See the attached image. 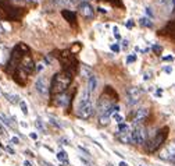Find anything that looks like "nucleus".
Wrapping results in <instances>:
<instances>
[{"mask_svg":"<svg viewBox=\"0 0 175 166\" xmlns=\"http://www.w3.org/2000/svg\"><path fill=\"white\" fill-rule=\"evenodd\" d=\"M110 49H111L114 53H118V52L121 50V48H120V45H118V43H113V45L110 46Z\"/></svg>","mask_w":175,"mask_h":166,"instance_id":"nucleus-28","label":"nucleus"},{"mask_svg":"<svg viewBox=\"0 0 175 166\" xmlns=\"http://www.w3.org/2000/svg\"><path fill=\"white\" fill-rule=\"evenodd\" d=\"M20 108H21L24 115H28V106H27V102H25V101H20Z\"/></svg>","mask_w":175,"mask_h":166,"instance_id":"nucleus-27","label":"nucleus"},{"mask_svg":"<svg viewBox=\"0 0 175 166\" xmlns=\"http://www.w3.org/2000/svg\"><path fill=\"white\" fill-rule=\"evenodd\" d=\"M107 166H114V165H111V163H107Z\"/></svg>","mask_w":175,"mask_h":166,"instance_id":"nucleus-52","label":"nucleus"},{"mask_svg":"<svg viewBox=\"0 0 175 166\" xmlns=\"http://www.w3.org/2000/svg\"><path fill=\"white\" fill-rule=\"evenodd\" d=\"M133 61H136V54L135 53H132V54H129L127 57V63L129 64V63H133Z\"/></svg>","mask_w":175,"mask_h":166,"instance_id":"nucleus-29","label":"nucleus"},{"mask_svg":"<svg viewBox=\"0 0 175 166\" xmlns=\"http://www.w3.org/2000/svg\"><path fill=\"white\" fill-rule=\"evenodd\" d=\"M35 88H36V91L39 92V94H42V95L47 94V91H49L47 78H46L45 76L39 77V78L36 80V82H35Z\"/></svg>","mask_w":175,"mask_h":166,"instance_id":"nucleus-13","label":"nucleus"},{"mask_svg":"<svg viewBox=\"0 0 175 166\" xmlns=\"http://www.w3.org/2000/svg\"><path fill=\"white\" fill-rule=\"evenodd\" d=\"M113 117L117 120V123H122V121H124V117H122L120 113H114V115H113Z\"/></svg>","mask_w":175,"mask_h":166,"instance_id":"nucleus-30","label":"nucleus"},{"mask_svg":"<svg viewBox=\"0 0 175 166\" xmlns=\"http://www.w3.org/2000/svg\"><path fill=\"white\" fill-rule=\"evenodd\" d=\"M158 158H160L161 160L174 162V160H175V141H174V142H169V144L167 145L166 148H164L163 151L160 152Z\"/></svg>","mask_w":175,"mask_h":166,"instance_id":"nucleus-9","label":"nucleus"},{"mask_svg":"<svg viewBox=\"0 0 175 166\" xmlns=\"http://www.w3.org/2000/svg\"><path fill=\"white\" fill-rule=\"evenodd\" d=\"M81 49H82V45L79 42H76V43H74V45H73V48L69 49V52H71L73 54H76L79 50H81Z\"/></svg>","mask_w":175,"mask_h":166,"instance_id":"nucleus-25","label":"nucleus"},{"mask_svg":"<svg viewBox=\"0 0 175 166\" xmlns=\"http://www.w3.org/2000/svg\"><path fill=\"white\" fill-rule=\"evenodd\" d=\"M146 13H147V15H150V17H153V14H151L150 9H146Z\"/></svg>","mask_w":175,"mask_h":166,"instance_id":"nucleus-47","label":"nucleus"},{"mask_svg":"<svg viewBox=\"0 0 175 166\" xmlns=\"http://www.w3.org/2000/svg\"><path fill=\"white\" fill-rule=\"evenodd\" d=\"M81 74L84 77H91L92 71H91V69H89L88 66H81Z\"/></svg>","mask_w":175,"mask_h":166,"instance_id":"nucleus-24","label":"nucleus"},{"mask_svg":"<svg viewBox=\"0 0 175 166\" xmlns=\"http://www.w3.org/2000/svg\"><path fill=\"white\" fill-rule=\"evenodd\" d=\"M150 78V73H147V74H145V80H149Z\"/></svg>","mask_w":175,"mask_h":166,"instance_id":"nucleus-49","label":"nucleus"},{"mask_svg":"<svg viewBox=\"0 0 175 166\" xmlns=\"http://www.w3.org/2000/svg\"><path fill=\"white\" fill-rule=\"evenodd\" d=\"M110 119L111 117H107V116L104 115H99V117H97V123H99V126H107V124H110Z\"/></svg>","mask_w":175,"mask_h":166,"instance_id":"nucleus-20","label":"nucleus"},{"mask_svg":"<svg viewBox=\"0 0 175 166\" xmlns=\"http://www.w3.org/2000/svg\"><path fill=\"white\" fill-rule=\"evenodd\" d=\"M53 103L56 106H60V108H68L69 103H71V97L65 92L63 94H58V95H53Z\"/></svg>","mask_w":175,"mask_h":166,"instance_id":"nucleus-11","label":"nucleus"},{"mask_svg":"<svg viewBox=\"0 0 175 166\" xmlns=\"http://www.w3.org/2000/svg\"><path fill=\"white\" fill-rule=\"evenodd\" d=\"M79 13H81L85 18H93V15H95L93 9H92V6L88 3V2H84V3L79 4Z\"/></svg>","mask_w":175,"mask_h":166,"instance_id":"nucleus-14","label":"nucleus"},{"mask_svg":"<svg viewBox=\"0 0 175 166\" xmlns=\"http://www.w3.org/2000/svg\"><path fill=\"white\" fill-rule=\"evenodd\" d=\"M99 82H100L99 78H97L96 76H93V74H92V76L88 78L86 88L89 89V92H91V94H95V92L97 91V88H99Z\"/></svg>","mask_w":175,"mask_h":166,"instance_id":"nucleus-16","label":"nucleus"},{"mask_svg":"<svg viewBox=\"0 0 175 166\" xmlns=\"http://www.w3.org/2000/svg\"><path fill=\"white\" fill-rule=\"evenodd\" d=\"M71 2H74V3H78V2H82V0H71Z\"/></svg>","mask_w":175,"mask_h":166,"instance_id":"nucleus-51","label":"nucleus"},{"mask_svg":"<svg viewBox=\"0 0 175 166\" xmlns=\"http://www.w3.org/2000/svg\"><path fill=\"white\" fill-rule=\"evenodd\" d=\"M122 43H124V45H122V49H127L128 48V41H124Z\"/></svg>","mask_w":175,"mask_h":166,"instance_id":"nucleus-45","label":"nucleus"},{"mask_svg":"<svg viewBox=\"0 0 175 166\" xmlns=\"http://www.w3.org/2000/svg\"><path fill=\"white\" fill-rule=\"evenodd\" d=\"M29 137H31L32 140H38V134H36V133H31Z\"/></svg>","mask_w":175,"mask_h":166,"instance_id":"nucleus-37","label":"nucleus"},{"mask_svg":"<svg viewBox=\"0 0 175 166\" xmlns=\"http://www.w3.org/2000/svg\"><path fill=\"white\" fill-rule=\"evenodd\" d=\"M168 133H169L168 127H163V128H160V130L154 134L153 138L146 144V147H145L146 152H147V154H154V152L160 148L164 142H166L167 137H168Z\"/></svg>","mask_w":175,"mask_h":166,"instance_id":"nucleus-3","label":"nucleus"},{"mask_svg":"<svg viewBox=\"0 0 175 166\" xmlns=\"http://www.w3.org/2000/svg\"><path fill=\"white\" fill-rule=\"evenodd\" d=\"M11 142H13L14 145H18V144H20V138H18V137H13V138H11Z\"/></svg>","mask_w":175,"mask_h":166,"instance_id":"nucleus-34","label":"nucleus"},{"mask_svg":"<svg viewBox=\"0 0 175 166\" xmlns=\"http://www.w3.org/2000/svg\"><path fill=\"white\" fill-rule=\"evenodd\" d=\"M164 71H166V73H171L172 71V69H171V67H169V66H167V67H164Z\"/></svg>","mask_w":175,"mask_h":166,"instance_id":"nucleus-40","label":"nucleus"},{"mask_svg":"<svg viewBox=\"0 0 175 166\" xmlns=\"http://www.w3.org/2000/svg\"><path fill=\"white\" fill-rule=\"evenodd\" d=\"M115 99H117V94L113 91L111 87H106L104 92L100 95V98L97 99V109H99V115L104 113L110 106L114 105Z\"/></svg>","mask_w":175,"mask_h":166,"instance_id":"nucleus-4","label":"nucleus"},{"mask_svg":"<svg viewBox=\"0 0 175 166\" xmlns=\"http://www.w3.org/2000/svg\"><path fill=\"white\" fill-rule=\"evenodd\" d=\"M139 22H140V25H143V27H147V28L153 27V22H151L147 17H142L140 20H139Z\"/></svg>","mask_w":175,"mask_h":166,"instance_id":"nucleus-23","label":"nucleus"},{"mask_svg":"<svg viewBox=\"0 0 175 166\" xmlns=\"http://www.w3.org/2000/svg\"><path fill=\"white\" fill-rule=\"evenodd\" d=\"M114 36H115V38H117V39H121V35H120V34H118V32H115V34H114Z\"/></svg>","mask_w":175,"mask_h":166,"instance_id":"nucleus-48","label":"nucleus"},{"mask_svg":"<svg viewBox=\"0 0 175 166\" xmlns=\"http://www.w3.org/2000/svg\"><path fill=\"white\" fill-rule=\"evenodd\" d=\"M153 52L154 53H157V54H160L161 52H163V48H161L160 45H154L153 46Z\"/></svg>","mask_w":175,"mask_h":166,"instance_id":"nucleus-31","label":"nucleus"},{"mask_svg":"<svg viewBox=\"0 0 175 166\" xmlns=\"http://www.w3.org/2000/svg\"><path fill=\"white\" fill-rule=\"evenodd\" d=\"M118 166H129V165H128V163L125 162V160H120V163H118Z\"/></svg>","mask_w":175,"mask_h":166,"instance_id":"nucleus-39","label":"nucleus"},{"mask_svg":"<svg viewBox=\"0 0 175 166\" xmlns=\"http://www.w3.org/2000/svg\"><path fill=\"white\" fill-rule=\"evenodd\" d=\"M142 98V91L138 87H131L127 89V103L128 106H133L140 101Z\"/></svg>","mask_w":175,"mask_h":166,"instance_id":"nucleus-8","label":"nucleus"},{"mask_svg":"<svg viewBox=\"0 0 175 166\" xmlns=\"http://www.w3.org/2000/svg\"><path fill=\"white\" fill-rule=\"evenodd\" d=\"M4 97L7 98V101H9L10 103H20V97H17V95H11V94H4Z\"/></svg>","mask_w":175,"mask_h":166,"instance_id":"nucleus-22","label":"nucleus"},{"mask_svg":"<svg viewBox=\"0 0 175 166\" xmlns=\"http://www.w3.org/2000/svg\"><path fill=\"white\" fill-rule=\"evenodd\" d=\"M13 76H14V80H15L17 82H18L20 85H25V84H27V80H28V77H27V76H28V74H27V73H25L22 69L17 67Z\"/></svg>","mask_w":175,"mask_h":166,"instance_id":"nucleus-15","label":"nucleus"},{"mask_svg":"<svg viewBox=\"0 0 175 166\" xmlns=\"http://www.w3.org/2000/svg\"><path fill=\"white\" fill-rule=\"evenodd\" d=\"M97 11L102 13V14H107V11H106L104 9H103V7H99V9H97Z\"/></svg>","mask_w":175,"mask_h":166,"instance_id":"nucleus-38","label":"nucleus"},{"mask_svg":"<svg viewBox=\"0 0 175 166\" xmlns=\"http://www.w3.org/2000/svg\"><path fill=\"white\" fill-rule=\"evenodd\" d=\"M57 159L60 160V162H63V163H65V165H68V154H67L65 151H60L57 154Z\"/></svg>","mask_w":175,"mask_h":166,"instance_id":"nucleus-21","label":"nucleus"},{"mask_svg":"<svg viewBox=\"0 0 175 166\" xmlns=\"http://www.w3.org/2000/svg\"><path fill=\"white\" fill-rule=\"evenodd\" d=\"M43 67H45V66H43V64H38L36 70H38V71H42V70H43Z\"/></svg>","mask_w":175,"mask_h":166,"instance_id":"nucleus-42","label":"nucleus"},{"mask_svg":"<svg viewBox=\"0 0 175 166\" xmlns=\"http://www.w3.org/2000/svg\"><path fill=\"white\" fill-rule=\"evenodd\" d=\"M6 149H7V151H9L11 155H14V154H15V152H14V149H13V148H10V147H6Z\"/></svg>","mask_w":175,"mask_h":166,"instance_id":"nucleus-41","label":"nucleus"},{"mask_svg":"<svg viewBox=\"0 0 175 166\" xmlns=\"http://www.w3.org/2000/svg\"><path fill=\"white\" fill-rule=\"evenodd\" d=\"M73 74L68 71H61L57 73L53 76V80H51V87L50 91L53 95H58V94H63L65 92L67 89L69 88L71 82H73Z\"/></svg>","mask_w":175,"mask_h":166,"instance_id":"nucleus-1","label":"nucleus"},{"mask_svg":"<svg viewBox=\"0 0 175 166\" xmlns=\"http://www.w3.org/2000/svg\"><path fill=\"white\" fill-rule=\"evenodd\" d=\"M20 69H22L27 74H32L33 71H35V63H33L32 60V56H31L29 53L24 54L21 59V61H20Z\"/></svg>","mask_w":175,"mask_h":166,"instance_id":"nucleus-10","label":"nucleus"},{"mask_svg":"<svg viewBox=\"0 0 175 166\" xmlns=\"http://www.w3.org/2000/svg\"><path fill=\"white\" fill-rule=\"evenodd\" d=\"M146 128L140 124H135L131 130V137H132V144L135 145H143L146 142Z\"/></svg>","mask_w":175,"mask_h":166,"instance_id":"nucleus-7","label":"nucleus"},{"mask_svg":"<svg viewBox=\"0 0 175 166\" xmlns=\"http://www.w3.org/2000/svg\"><path fill=\"white\" fill-rule=\"evenodd\" d=\"M3 4H6V0H0V6H3Z\"/></svg>","mask_w":175,"mask_h":166,"instance_id":"nucleus-50","label":"nucleus"},{"mask_svg":"<svg viewBox=\"0 0 175 166\" xmlns=\"http://www.w3.org/2000/svg\"><path fill=\"white\" fill-rule=\"evenodd\" d=\"M31 49L29 46H27L25 43H17V45L14 46V49L11 50V54H10V59H9V63H7V73H13L14 74L15 69L20 66V61H21L22 56L27 53H29Z\"/></svg>","mask_w":175,"mask_h":166,"instance_id":"nucleus-2","label":"nucleus"},{"mask_svg":"<svg viewBox=\"0 0 175 166\" xmlns=\"http://www.w3.org/2000/svg\"><path fill=\"white\" fill-rule=\"evenodd\" d=\"M24 165H25V166H32V163H31L29 160H25V162H24Z\"/></svg>","mask_w":175,"mask_h":166,"instance_id":"nucleus-46","label":"nucleus"},{"mask_svg":"<svg viewBox=\"0 0 175 166\" xmlns=\"http://www.w3.org/2000/svg\"><path fill=\"white\" fill-rule=\"evenodd\" d=\"M61 15L63 18H65V21H68L69 24H75L76 21V13L71 11V10H61Z\"/></svg>","mask_w":175,"mask_h":166,"instance_id":"nucleus-17","label":"nucleus"},{"mask_svg":"<svg viewBox=\"0 0 175 166\" xmlns=\"http://www.w3.org/2000/svg\"><path fill=\"white\" fill-rule=\"evenodd\" d=\"M147 116H149V109L142 108V109H139V110H136L133 115H131V121L133 124H140Z\"/></svg>","mask_w":175,"mask_h":166,"instance_id":"nucleus-12","label":"nucleus"},{"mask_svg":"<svg viewBox=\"0 0 175 166\" xmlns=\"http://www.w3.org/2000/svg\"><path fill=\"white\" fill-rule=\"evenodd\" d=\"M117 128H118V133H122V131H127V130H129V127H128V124L127 123H118V126H117Z\"/></svg>","mask_w":175,"mask_h":166,"instance_id":"nucleus-26","label":"nucleus"},{"mask_svg":"<svg viewBox=\"0 0 175 166\" xmlns=\"http://www.w3.org/2000/svg\"><path fill=\"white\" fill-rule=\"evenodd\" d=\"M133 25H135V22H133L132 20H129V21H127V24H125V27H127L128 30H131V28H133Z\"/></svg>","mask_w":175,"mask_h":166,"instance_id":"nucleus-33","label":"nucleus"},{"mask_svg":"<svg viewBox=\"0 0 175 166\" xmlns=\"http://www.w3.org/2000/svg\"><path fill=\"white\" fill-rule=\"evenodd\" d=\"M36 126H38V128H39V130H43V131H45V126L42 124V121H40L39 119L36 120Z\"/></svg>","mask_w":175,"mask_h":166,"instance_id":"nucleus-32","label":"nucleus"},{"mask_svg":"<svg viewBox=\"0 0 175 166\" xmlns=\"http://www.w3.org/2000/svg\"><path fill=\"white\" fill-rule=\"evenodd\" d=\"M0 155H2V154H0Z\"/></svg>","mask_w":175,"mask_h":166,"instance_id":"nucleus-54","label":"nucleus"},{"mask_svg":"<svg viewBox=\"0 0 175 166\" xmlns=\"http://www.w3.org/2000/svg\"><path fill=\"white\" fill-rule=\"evenodd\" d=\"M161 32H167L172 38V39L175 41V21H169L168 24H167V27L164 28Z\"/></svg>","mask_w":175,"mask_h":166,"instance_id":"nucleus-19","label":"nucleus"},{"mask_svg":"<svg viewBox=\"0 0 175 166\" xmlns=\"http://www.w3.org/2000/svg\"><path fill=\"white\" fill-rule=\"evenodd\" d=\"M60 141L63 142V144H65V145H68V142H69V141H68V140H67V138H61Z\"/></svg>","mask_w":175,"mask_h":166,"instance_id":"nucleus-43","label":"nucleus"},{"mask_svg":"<svg viewBox=\"0 0 175 166\" xmlns=\"http://www.w3.org/2000/svg\"><path fill=\"white\" fill-rule=\"evenodd\" d=\"M42 166H53V165H50V163L46 162V160H42Z\"/></svg>","mask_w":175,"mask_h":166,"instance_id":"nucleus-44","label":"nucleus"},{"mask_svg":"<svg viewBox=\"0 0 175 166\" xmlns=\"http://www.w3.org/2000/svg\"><path fill=\"white\" fill-rule=\"evenodd\" d=\"M172 163H175V160H174V162H172Z\"/></svg>","mask_w":175,"mask_h":166,"instance_id":"nucleus-53","label":"nucleus"},{"mask_svg":"<svg viewBox=\"0 0 175 166\" xmlns=\"http://www.w3.org/2000/svg\"><path fill=\"white\" fill-rule=\"evenodd\" d=\"M118 140H120L122 144L129 145L132 144V137H131V130L122 131V133H118Z\"/></svg>","mask_w":175,"mask_h":166,"instance_id":"nucleus-18","label":"nucleus"},{"mask_svg":"<svg viewBox=\"0 0 175 166\" xmlns=\"http://www.w3.org/2000/svg\"><path fill=\"white\" fill-rule=\"evenodd\" d=\"M163 60L164 61H172V60H174V57H172V56H164Z\"/></svg>","mask_w":175,"mask_h":166,"instance_id":"nucleus-36","label":"nucleus"},{"mask_svg":"<svg viewBox=\"0 0 175 166\" xmlns=\"http://www.w3.org/2000/svg\"><path fill=\"white\" fill-rule=\"evenodd\" d=\"M93 113V105H92L91 99H79L78 102V108H76V116L79 119H89Z\"/></svg>","mask_w":175,"mask_h":166,"instance_id":"nucleus-6","label":"nucleus"},{"mask_svg":"<svg viewBox=\"0 0 175 166\" xmlns=\"http://www.w3.org/2000/svg\"><path fill=\"white\" fill-rule=\"evenodd\" d=\"M58 60H60L61 66L64 67V71H68L71 74H75L78 70V61H76L75 54H73L69 50H63L58 54Z\"/></svg>","mask_w":175,"mask_h":166,"instance_id":"nucleus-5","label":"nucleus"},{"mask_svg":"<svg viewBox=\"0 0 175 166\" xmlns=\"http://www.w3.org/2000/svg\"><path fill=\"white\" fill-rule=\"evenodd\" d=\"M79 159L82 160V163H84V165H86V166H92V163L91 162H88L86 159H85V158H82V156H79Z\"/></svg>","mask_w":175,"mask_h":166,"instance_id":"nucleus-35","label":"nucleus"}]
</instances>
